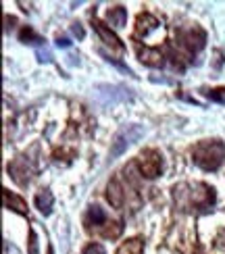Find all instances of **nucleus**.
<instances>
[{
  "label": "nucleus",
  "instance_id": "obj_10",
  "mask_svg": "<svg viewBox=\"0 0 225 254\" xmlns=\"http://www.w3.org/2000/svg\"><path fill=\"white\" fill-rule=\"evenodd\" d=\"M106 200L111 202L113 208H123V204H125V188L121 186L119 177L111 179L109 186H106Z\"/></svg>",
  "mask_w": 225,
  "mask_h": 254
},
{
  "label": "nucleus",
  "instance_id": "obj_11",
  "mask_svg": "<svg viewBox=\"0 0 225 254\" xmlns=\"http://www.w3.org/2000/svg\"><path fill=\"white\" fill-rule=\"evenodd\" d=\"M2 202H4V208L13 210V213H19V215H27V204L25 200L13 194L10 190H2Z\"/></svg>",
  "mask_w": 225,
  "mask_h": 254
},
{
  "label": "nucleus",
  "instance_id": "obj_6",
  "mask_svg": "<svg viewBox=\"0 0 225 254\" xmlns=\"http://www.w3.org/2000/svg\"><path fill=\"white\" fill-rule=\"evenodd\" d=\"M8 173L13 175V179L19 186H25V184H29L31 175H34V167L27 161V156H17L15 161L8 165Z\"/></svg>",
  "mask_w": 225,
  "mask_h": 254
},
{
  "label": "nucleus",
  "instance_id": "obj_16",
  "mask_svg": "<svg viewBox=\"0 0 225 254\" xmlns=\"http://www.w3.org/2000/svg\"><path fill=\"white\" fill-rule=\"evenodd\" d=\"M100 231V236L102 238H111V240H115V238H119L121 236V231H123V223L121 221H109L102 229H98Z\"/></svg>",
  "mask_w": 225,
  "mask_h": 254
},
{
  "label": "nucleus",
  "instance_id": "obj_4",
  "mask_svg": "<svg viewBox=\"0 0 225 254\" xmlns=\"http://www.w3.org/2000/svg\"><path fill=\"white\" fill-rule=\"evenodd\" d=\"M177 46L184 48L190 55L205 48V42H207V34L202 31L200 27H190V29H181L177 31Z\"/></svg>",
  "mask_w": 225,
  "mask_h": 254
},
{
  "label": "nucleus",
  "instance_id": "obj_19",
  "mask_svg": "<svg viewBox=\"0 0 225 254\" xmlns=\"http://www.w3.org/2000/svg\"><path fill=\"white\" fill-rule=\"evenodd\" d=\"M81 254H106V250H104V246H102V244H98V242H94V244H88V246H85Z\"/></svg>",
  "mask_w": 225,
  "mask_h": 254
},
{
  "label": "nucleus",
  "instance_id": "obj_13",
  "mask_svg": "<svg viewBox=\"0 0 225 254\" xmlns=\"http://www.w3.org/2000/svg\"><path fill=\"white\" fill-rule=\"evenodd\" d=\"M85 221H88V227H96V229H102L106 223H109V219H106L104 210L100 206H90Z\"/></svg>",
  "mask_w": 225,
  "mask_h": 254
},
{
  "label": "nucleus",
  "instance_id": "obj_20",
  "mask_svg": "<svg viewBox=\"0 0 225 254\" xmlns=\"http://www.w3.org/2000/svg\"><path fill=\"white\" fill-rule=\"evenodd\" d=\"M29 254H38V236L36 231H29Z\"/></svg>",
  "mask_w": 225,
  "mask_h": 254
},
{
  "label": "nucleus",
  "instance_id": "obj_7",
  "mask_svg": "<svg viewBox=\"0 0 225 254\" xmlns=\"http://www.w3.org/2000/svg\"><path fill=\"white\" fill-rule=\"evenodd\" d=\"M92 25H94V29L98 31V36L102 38V42L106 46H111L113 50H117V52H123L125 50V46H123V42L119 40V36L115 34V31L111 29V27H106L102 21H98V19H92Z\"/></svg>",
  "mask_w": 225,
  "mask_h": 254
},
{
  "label": "nucleus",
  "instance_id": "obj_2",
  "mask_svg": "<svg viewBox=\"0 0 225 254\" xmlns=\"http://www.w3.org/2000/svg\"><path fill=\"white\" fill-rule=\"evenodd\" d=\"M192 161L205 171H217L225 161V144L221 140H202L192 148Z\"/></svg>",
  "mask_w": 225,
  "mask_h": 254
},
{
  "label": "nucleus",
  "instance_id": "obj_1",
  "mask_svg": "<svg viewBox=\"0 0 225 254\" xmlns=\"http://www.w3.org/2000/svg\"><path fill=\"white\" fill-rule=\"evenodd\" d=\"M173 200L179 210H207L215 204V190L207 184H177Z\"/></svg>",
  "mask_w": 225,
  "mask_h": 254
},
{
  "label": "nucleus",
  "instance_id": "obj_24",
  "mask_svg": "<svg viewBox=\"0 0 225 254\" xmlns=\"http://www.w3.org/2000/svg\"><path fill=\"white\" fill-rule=\"evenodd\" d=\"M48 254H55V250H52V248H48Z\"/></svg>",
  "mask_w": 225,
  "mask_h": 254
},
{
  "label": "nucleus",
  "instance_id": "obj_3",
  "mask_svg": "<svg viewBox=\"0 0 225 254\" xmlns=\"http://www.w3.org/2000/svg\"><path fill=\"white\" fill-rule=\"evenodd\" d=\"M136 165H138V169H140L142 177L154 179V177H158L160 173H163V154H160L158 150H154V148H148V150L138 154Z\"/></svg>",
  "mask_w": 225,
  "mask_h": 254
},
{
  "label": "nucleus",
  "instance_id": "obj_15",
  "mask_svg": "<svg viewBox=\"0 0 225 254\" xmlns=\"http://www.w3.org/2000/svg\"><path fill=\"white\" fill-rule=\"evenodd\" d=\"M109 21H111V25H115V27H123L125 23H127V10L123 8V6H113V8H109Z\"/></svg>",
  "mask_w": 225,
  "mask_h": 254
},
{
  "label": "nucleus",
  "instance_id": "obj_18",
  "mask_svg": "<svg viewBox=\"0 0 225 254\" xmlns=\"http://www.w3.org/2000/svg\"><path fill=\"white\" fill-rule=\"evenodd\" d=\"M205 94H207V98H211L213 102H221V104H225V88L209 90V92H205Z\"/></svg>",
  "mask_w": 225,
  "mask_h": 254
},
{
  "label": "nucleus",
  "instance_id": "obj_17",
  "mask_svg": "<svg viewBox=\"0 0 225 254\" xmlns=\"http://www.w3.org/2000/svg\"><path fill=\"white\" fill-rule=\"evenodd\" d=\"M19 40L25 42V44H42V42H44L31 27H23V29H21L19 31Z\"/></svg>",
  "mask_w": 225,
  "mask_h": 254
},
{
  "label": "nucleus",
  "instance_id": "obj_23",
  "mask_svg": "<svg viewBox=\"0 0 225 254\" xmlns=\"http://www.w3.org/2000/svg\"><path fill=\"white\" fill-rule=\"evenodd\" d=\"M57 44H59V46H63V48H67V46L71 44V42H69V40H65V38H59Z\"/></svg>",
  "mask_w": 225,
  "mask_h": 254
},
{
  "label": "nucleus",
  "instance_id": "obj_8",
  "mask_svg": "<svg viewBox=\"0 0 225 254\" xmlns=\"http://www.w3.org/2000/svg\"><path fill=\"white\" fill-rule=\"evenodd\" d=\"M136 52H138V59H140L144 65H148V67H163L165 55L158 48H150V46L138 44L136 46Z\"/></svg>",
  "mask_w": 225,
  "mask_h": 254
},
{
  "label": "nucleus",
  "instance_id": "obj_12",
  "mask_svg": "<svg viewBox=\"0 0 225 254\" xmlns=\"http://www.w3.org/2000/svg\"><path fill=\"white\" fill-rule=\"evenodd\" d=\"M34 204H36V208L40 210L42 215H50L52 206H55V196H52V192H48V190H42V192L36 194Z\"/></svg>",
  "mask_w": 225,
  "mask_h": 254
},
{
  "label": "nucleus",
  "instance_id": "obj_14",
  "mask_svg": "<svg viewBox=\"0 0 225 254\" xmlns=\"http://www.w3.org/2000/svg\"><path fill=\"white\" fill-rule=\"evenodd\" d=\"M144 252V240L142 238H130L117 248V254H142Z\"/></svg>",
  "mask_w": 225,
  "mask_h": 254
},
{
  "label": "nucleus",
  "instance_id": "obj_22",
  "mask_svg": "<svg viewBox=\"0 0 225 254\" xmlns=\"http://www.w3.org/2000/svg\"><path fill=\"white\" fill-rule=\"evenodd\" d=\"M73 34L77 36V38H83V29L79 27V23H75V25H73Z\"/></svg>",
  "mask_w": 225,
  "mask_h": 254
},
{
  "label": "nucleus",
  "instance_id": "obj_9",
  "mask_svg": "<svg viewBox=\"0 0 225 254\" xmlns=\"http://www.w3.org/2000/svg\"><path fill=\"white\" fill-rule=\"evenodd\" d=\"M158 27H160V21L154 15L140 13V15H138V19H136V38H148Z\"/></svg>",
  "mask_w": 225,
  "mask_h": 254
},
{
  "label": "nucleus",
  "instance_id": "obj_21",
  "mask_svg": "<svg viewBox=\"0 0 225 254\" xmlns=\"http://www.w3.org/2000/svg\"><path fill=\"white\" fill-rule=\"evenodd\" d=\"M38 57H40L42 63H44V61H50V52H48V50H44V52L38 50Z\"/></svg>",
  "mask_w": 225,
  "mask_h": 254
},
{
  "label": "nucleus",
  "instance_id": "obj_5",
  "mask_svg": "<svg viewBox=\"0 0 225 254\" xmlns=\"http://www.w3.org/2000/svg\"><path fill=\"white\" fill-rule=\"evenodd\" d=\"M140 135H142V129L138 125H130V127H125V129H121L119 133L115 135V142H113V148H111V158L119 156L125 148L130 144H134Z\"/></svg>",
  "mask_w": 225,
  "mask_h": 254
}]
</instances>
